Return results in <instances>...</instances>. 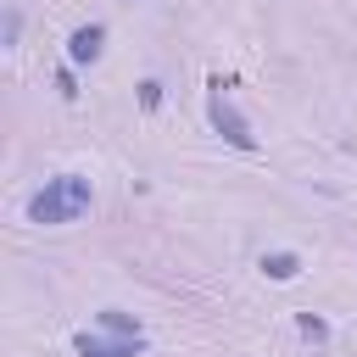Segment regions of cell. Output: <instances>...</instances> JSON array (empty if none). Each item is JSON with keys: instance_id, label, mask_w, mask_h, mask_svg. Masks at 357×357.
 <instances>
[{"instance_id": "obj_1", "label": "cell", "mask_w": 357, "mask_h": 357, "mask_svg": "<svg viewBox=\"0 0 357 357\" xmlns=\"http://www.w3.org/2000/svg\"><path fill=\"white\" fill-rule=\"evenodd\" d=\"M89 206H95L89 178H84V173H56V178H45V190L28 195V223L61 229V223H78Z\"/></svg>"}, {"instance_id": "obj_2", "label": "cell", "mask_w": 357, "mask_h": 357, "mask_svg": "<svg viewBox=\"0 0 357 357\" xmlns=\"http://www.w3.org/2000/svg\"><path fill=\"white\" fill-rule=\"evenodd\" d=\"M206 89H212V95H206V117H212V128H218V134H223L234 151H257V134H251V123H245V117L229 106V95H223L229 84H223V78H206Z\"/></svg>"}, {"instance_id": "obj_3", "label": "cell", "mask_w": 357, "mask_h": 357, "mask_svg": "<svg viewBox=\"0 0 357 357\" xmlns=\"http://www.w3.org/2000/svg\"><path fill=\"white\" fill-rule=\"evenodd\" d=\"M100 50H106V28L100 22H84V28L67 33V67H95Z\"/></svg>"}, {"instance_id": "obj_4", "label": "cell", "mask_w": 357, "mask_h": 357, "mask_svg": "<svg viewBox=\"0 0 357 357\" xmlns=\"http://www.w3.org/2000/svg\"><path fill=\"white\" fill-rule=\"evenodd\" d=\"M73 351H78V357H139V351H145V340H123V335H112V340H106V335L78 329V335H73Z\"/></svg>"}, {"instance_id": "obj_5", "label": "cell", "mask_w": 357, "mask_h": 357, "mask_svg": "<svg viewBox=\"0 0 357 357\" xmlns=\"http://www.w3.org/2000/svg\"><path fill=\"white\" fill-rule=\"evenodd\" d=\"M257 268H262V279L290 284V279L301 273V257H296V251H262V262H257Z\"/></svg>"}, {"instance_id": "obj_6", "label": "cell", "mask_w": 357, "mask_h": 357, "mask_svg": "<svg viewBox=\"0 0 357 357\" xmlns=\"http://www.w3.org/2000/svg\"><path fill=\"white\" fill-rule=\"evenodd\" d=\"M100 329H106V335H123V340H145V335H139V318H128V312H117V307L100 312Z\"/></svg>"}, {"instance_id": "obj_7", "label": "cell", "mask_w": 357, "mask_h": 357, "mask_svg": "<svg viewBox=\"0 0 357 357\" xmlns=\"http://www.w3.org/2000/svg\"><path fill=\"white\" fill-rule=\"evenodd\" d=\"M296 335H301L307 346H329V324H324L318 312H296Z\"/></svg>"}, {"instance_id": "obj_8", "label": "cell", "mask_w": 357, "mask_h": 357, "mask_svg": "<svg viewBox=\"0 0 357 357\" xmlns=\"http://www.w3.org/2000/svg\"><path fill=\"white\" fill-rule=\"evenodd\" d=\"M139 106H145V112L162 106V84H156V78H139Z\"/></svg>"}, {"instance_id": "obj_9", "label": "cell", "mask_w": 357, "mask_h": 357, "mask_svg": "<svg viewBox=\"0 0 357 357\" xmlns=\"http://www.w3.org/2000/svg\"><path fill=\"white\" fill-rule=\"evenodd\" d=\"M56 89H61V100H78V78H73V67L56 73Z\"/></svg>"}, {"instance_id": "obj_10", "label": "cell", "mask_w": 357, "mask_h": 357, "mask_svg": "<svg viewBox=\"0 0 357 357\" xmlns=\"http://www.w3.org/2000/svg\"><path fill=\"white\" fill-rule=\"evenodd\" d=\"M17 33H22V17H17V11H6V45H17Z\"/></svg>"}]
</instances>
